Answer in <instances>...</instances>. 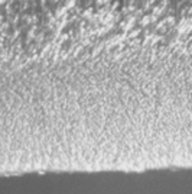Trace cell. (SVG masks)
<instances>
[{
    "instance_id": "3957f363",
    "label": "cell",
    "mask_w": 192,
    "mask_h": 194,
    "mask_svg": "<svg viewBox=\"0 0 192 194\" xmlns=\"http://www.w3.org/2000/svg\"><path fill=\"white\" fill-rule=\"evenodd\" d=\"M90 14H91V10H85L84 13H82V16L84 18H90Z\"/></svg>"
},
{
    "instance_id": "6da1fadb",
    "label": "cell",
    "mask_w": 192,
    "mask_h": 194,
    "mask_svg": "<svg viewBox=\"0 0 192 194\" xmlns=\"http://www.w3.org/2000/svg\"><path fill=\"white\" fill-rule=\"evenodd\" d=\"M152 20H150V16L149 14H146V16H143L142 18V20H140V23H142V26H146V25H149Z\"/></svg>"
},
{
    "instance_id": "277c9868",
    "label": "cell",
    "mask_w": 192,
    "mask_h": 194,
    "mask_svg": "<svg viewBox=\"0 0 192 194\" xmlns=\"http://www.w3.org/2000/svg\"><path fill=\"white\" fill-rule=\"evenodd\" d=\"M5 3H6V0H0V6H2V5H5Z\"/></svg>"
},
{
    "instance_id": "5b68a950",
    "label": "cell",
    "mask_w": 192,
    "mask_h": 194,
    "mask_svg": "<svg viewBox=\"0 0 192 194\" xmlns=\"http://www.w3.org/2000/svg\"><path fill=\"white\" fill-rule=\"evenodd\" d=\"M2 20H3V18H2V14H0V23H2Z\"/></svg>"
},
{
    "instance_id": "7a4b0ae2",
    "label": "cell",
    "mask_w": 192,
    "mask_h": 194,
    "mask_svg": "<svg viewBox=\"0 0 192 194\" xmlns=\"http://www.w3.org/2000/svg\"><path fill=\"white\" fill-rule=\"evenodd\" d=\"M74 5H75V0H70V2H68V5H66V7H65V9H71V7H74Z\"/></svg>"
}]
</instances>
